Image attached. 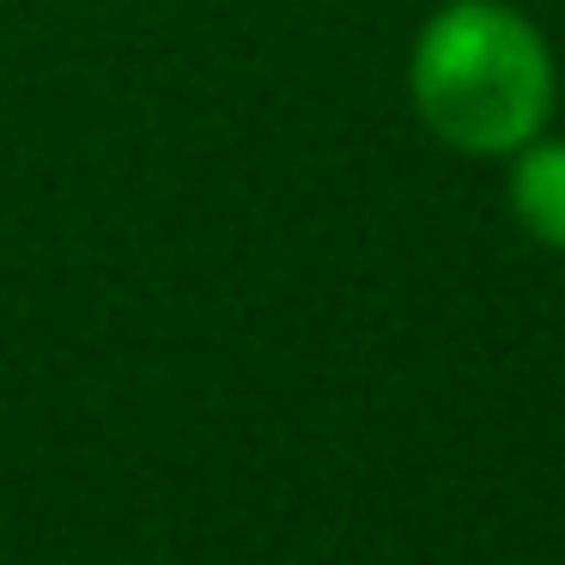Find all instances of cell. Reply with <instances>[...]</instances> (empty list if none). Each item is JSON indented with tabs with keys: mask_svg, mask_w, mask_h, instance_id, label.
<instances>
[{
	"mask_svg": "<svg viewBox=\"0 0 565 565\" xmlns=\"http://www.w3.org/2000/svg\"><path fill=\"white\" fill-rule=\"evenodd\" d=\"M511 201H516V220H523L541 244L565 249V140L529 147L523 159H516Z\"/></svg>",
	"mask_w": 565,
	"mask_h": 565,
	"instance_id": "cell-2",
	"label": "cell"
},
{
	"mask_svg": "<svg viewBox=\"0 0 565 565\" xmlns=\"http://www.w3.org/2000/svg\"><path fill=\"white\" fill-rule=\"evenodd\" d=\"M547 50L492 0H456L419 31L414 50V98L419 116L444 140L468 152H504L523 147L547 116Z\"/></svg>",
	"mask_w": 565,
	"mask_h": 565,
	"instance_id": "cell-1",
	"label": "cell"
}]
</instances>
